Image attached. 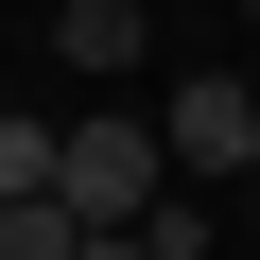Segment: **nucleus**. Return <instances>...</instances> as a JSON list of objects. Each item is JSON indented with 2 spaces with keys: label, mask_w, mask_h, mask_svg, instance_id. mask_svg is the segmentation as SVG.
<instances>
[{
  "label": "nucleus",
  "mask_w": 260,
  "mask_h": 260,
  "mask_svg": "<svg viewBox=\"0 0 260 260\" xmlns=\"http://www.w3.org/2000/svg\"><path fill=\"white\" fill-rule=\"evenodd\" d=\"M52 191H70L87 225H139V208L174 191V139H156L139 104H87V121H52Z\"/></svg>",
  "instance_id": "obj_1"
},
{
  "label": "nucleus",
  "mask_w": 260,
  "mask_h": 260,
  "mask_svg": "<svg viewBox=\"0 0 260 260\" xmlns=\"http://www.w3.org/2000/svg\"><path fill=\"white\" fill-rule=\"evenodd\" d=\"M156 139H174L191 191H208V174H260V87H243V70H191V87L156 104Z\"/></svg>",
  "instance_id": "obj_2"
},
{
  "label": "nucleus",
  "mask_w": 260,
  "mask_h": 260,
  "mask_svg": "<svg viewBox=\"0 0 260 260\" xmlns=\"http://www.w3.org/2000/svg\"><path fill=\"white\" fill-rule=\"evenodd\" d=\"M139 52H156V18H139V0H70V18H52V70H87V87H121Z\"/></svg>",
  "instance_id": "obj_3"
},
{
  "label": "nucleus",
  "mask_w": 260,
  "mask_h": 260,
  "mask_svg": "<svg viewBox=\"0 0 260 260\" xmlns=\"http://www.w3.org/2000/svg\"><path fill=\"white\" fill-rule=\"evenodd\" d=\"M70 243H87L70 191H0V260H70Z\"/></svg>",
  "instance_id": "obj_4"
},
{
  "label": "nucleus",
  "mask_w": 260,
  "mask_h": 260,
  "mask_svg": "<svg viewBox=\"0 0 260 260\" xmlns=\"http://www.w3.org/2000/svg\"><path fill=\"white\" fill-rule=\"evenodd\" d=\"M0 191H52V121H0Z\"/></svg>",
  "instance_id": "obj_5"
},
{
  "label": "nucleus",
  "mask_w": 260,
  "mask_h": 260,
  "mask_svg": "<svg viewBox=\"0 0 260 260\" xmlns=\"http://www.w3.org/2000/svg\"><path fill=\"white\" fill-rule=\"evenodd\" d=\"M70 260H156V225H87V243H70Z\"/></svg>",
  "instance_id": "obj_6"
},
{
  "label": "nucleus",
  "mask_w": 260,
  "mask_h": 260,
  "mask_svg": "<svg viewBox=\"0 0 260 260\" xmlns=\"http://www.w3.org/2000/svg\"><path fill=\"white\" fill-rule=\"evenodd\" d=\"M243 18H260V0H243Z\"/></svg>",
  "instance_id": "obj_7"
}]
</instances>
